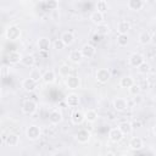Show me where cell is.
Masks as SVG:
<instances>
[{
  "label": "cell",
  "mask_w": 156,
  "mask_h": 156,
  "mask_svg": "<svg viewBox=\"0 0 156 156\" xmlns=\"http://www.w3.org/2000/svg\"><path fill=\"white\" fill-rule=\"evenodd\" d=\"M21 29L16 24H12V26H9L6 29H5V38L10 41H16L21 38Z\"/></svg>",
  "instance_id": "cell-1"
},
{
  "label": "cell",
  "mask_w": 156,
  "mask_h": 156,
  "mask_svg": "<svg viewBox=\"0 0 156 156\" xmlns=\"http://www.w3.org/2000/svg\"><path fill=\"white\" fill-rule=\"evenodd\" d=\"M26 136H27V139H29L32 141L38 140L41 136V128L39 126H37V124L28 126L27 129H26Z\"/></svg>",
  "instance_id": "cell-2"
},
{
  "label": "cell",
  "mask_w": 156,
  "mask_h": 156,
  "mask_svg": "<svg viewBox=\"0 0 156 156\" xmlns=\"http://www.w3.org/2000/svg\"><path fill=\"white\" fill-rule=\"evenodd\" d=\"M37 110H38V104L34 100L27 99V100L23 101V104H22V112L24 115H28V116L34 115L37 112Z\"/></svg>",
  "instance_id": "cell-3"
},
{
  "label": "cell",
  "mask_w": 156,
  "mask_h": 156,
  "mask_svg": "<svg viewBox=\"0 0 156 156\" xmlns=\"http://www.w3.org/2000/svg\"><path fill=\"white\" fill-rule=\"evenodd\" d=\"M110 78H111V72L107 68H99L95 73V79L101 84L107 83L110 80Z\"/></svg>",
  "instance_id": "cell-4"
},
{
  "label": "cell",
  "mask_w": 156,
  "mask_h": 156,
  "mask_svg": "<svg viewBox=\"0 0 156 156\" xmlns=\"http://www.w3.org/2000/svg\"><path fill=\"white\" fill-rule=\"evenodd\" d=\"M80 51H82V55H83V57L84 58H93L94 56H95V54H96V49H95V46L93 45V44H90V43H87V44H84L82 48H80Z\"/></svg>",
  "instance_id": "cell-5"
},
{
  "label": "cell",
  "mask_w": 156,
  "mask_h": 156,
  "mask_svg": "<svg viewBox=\"0 0 156 156\" xmlns=\"http://www.w3.org/2000/svg\"><path fill=\"white\" fill-rule=\"evenodd\" d=\"M128 62H129V65L132 67H136L138 68L143 62H145V57L140 52H133V54H130V56L128 58Z\"/></svg>",
  "instance_id": "cell-6"
},
{
  "label": "cell",
  "mask_w": 156,
  "mask_h": 156,
  "mask_svg": "<svg viewBox=\"0 0 156 156\" xmlns=\"http://www.w3.org/2000/svg\"><path fill=\"white\" fill-rule=\"evenodd\" d=\"M90 138H91V133L88 129H79L76 133V140L79 144H87V143H89Z\"/></svg>",
  "instance_id": "cell-7"
},
{
  "label": "cell",
  "mask_w": 156,
  "mask_h": 156,
  "mask_svg": "<svg viewBox=\"0 0 156 156\" xmlns=\"http://www.w3.org/2000/svg\"><path fill=\"white\" fill-rule=\"evenodd\" d=\"M51 45H52L51 44V40L49 38H46V37H41L37 41V46H38V49H39L40 52H48L50 50Z\"/></svg>",
  "instance_id": "cell-8"
},
{
  "label": "cell",
  "mask_w": 156,
  "mask_h": 156,
  "mask_svg": "<svg viewBox=\"0 0 156 156\" xmlns=\"http://www.w3.org/2000/svg\"><path fill=\"white\" fill-rule=\"evenodd\" d=\"M66 85L68 89L71 90H76L78 88H80V78L78 76H74V74H71L69 77L66 78Z\"/></svg>",
  "instance_id": "cell-9"
},
{
  "label": "cell",
  "mask_w": 156,
  "mask_h": 156,
  "mask_svg": "<svg viewBox=\"0 0 156 156\" xmlns=\"http://www.w3.org/2000/svg\"><path fill=\"white\" fill-rule=\"evenodd\" d=\"M112 107L115 108V111L117 112H123L127 110L128 107V102L124 98H116L113 101H112Z\"/></svg>",
  "instance_id": "cell-10"
},
{
  "label": "cell",
  "mask_w": 156,
  "mask_h": 156,
  "mask_svg": "<svg viewBox=\"0 0 156 156\" xmlns=\"http://www.w3.org/2000/svg\"><path fill=\"white\" fill-rule=\"evenodd\" d=\"M62 119H63V115H62V112L60 110H56L55 108V110L50 111V113H49V122L52 126L60 124L62 122Z\"/></svg>",
  "instance_id": "cell-11"
},
{
  "label": "cell",
  "mask_w": 156,
  "mask_h": 156,
  "mask_svg": "<svg viewBox=\"0 0 156 156\" xmlns=\"http://www.w3.org/2000/svg\"><path fill=\"white\" fill-rule=\"evenodd\" d=\"M22 88L27 93H33V91H35L38 89V83L34 82L33 79H30L28 77V78H26V79L22 80Z\"/></svg>",
  "instance_id": "cell-12"
},
{
  "label": "cell",
  "mask_w": 156,
  "mask_h": 156,
  "mask_svg": "<svg viewBox=\"0 0 156 156\" xmlns=\"http://www.w3.org/2000/svg\"><path fill=\"white\" fill-rule=\"evenodd\" d=\"M123 138H124V135H123L122 132L118 129V127L110 129V132H108V139H110V141L117 144V143H119Z\"/></svg>",
  "instance_id": "cell-13"
},
{
  "label": "cell",
  "mask_w": 156,
  "mask_h": 156,
  "mask_svg": "<svg viewBox=\"0 0 156 156\" xmlns=\"http://www.w3.org/2000/svg\"><path fill=\"white\" fill-rule=\"evenodd\" d=\"M71 121H72V123L76 124V126L82 124V123L85 121L84 112H82V111H79V110H74V111L72 112V115H71Z\"/></svg>",
  "instance_id": "cell-14"
},
{
  "label": "cell",
  "mask_w": 156,
  "mask_h": 156,
  "mask_svg": "<svg viewBox=\"0 0 156 156\" xmlns=\"http://www.w3.org/2000/svg\"><path fill=\"white\" fill-rule=\"evenodd\" d=\"M128 145H129V147H130L132 150L139 151V150H141V149L144 147V141H143V139L139 138V136H133V138H130Z\"/></svg>",
  "instance_id": "cell-15"
},
{
  "label": "cell",
  "mask_w": 156,
  "mask_h": 156,
  "mask_svg": "<svg viewBox=\"0 0 156 156\" xmlns=\"http://www.w3.org/2000/svg\"><path fill=\"white\" fill-rule=\"evenodd\" d=\"M60 39L63 41V44H65L66 46H71V45L74 44V41H76V35H74L72 32L66 30V32H63V33L61 34Z\"/></svg>",
  "instance_id": "cell-16"
},
{
  "label": "cell",
  "mask_w": 156,
  "mask_h": 156,
  "mask_svg": "<svg viewBox=\"0 0 156 156\" xmlns=\"http://www.w3.org/2000/svg\"><path fill=\"white\" fill-rule=\"evenodd\" d=\"M66 104H67V106H69V107H77V106L80 104V98H79V95L76 94V93L68 94V95L66 96Z\"/></svg>",
  "instance_id": "cell-17"
},
{
  "label": "cell",
  "mask_w": 156,
  "mask_h": 156,
  "mask_svg": "<svg viewBox=\"0 0 156 156\" xmlns=\"http://www.w3.org/2000/svg\"><path fill=\"white\" fill-rule=\"evenodd\" d=\"M22 58H23V55L18 51H10L7 54V61L11 65H17V63L22 62Z\"/></svg>",
  "instance_id": "cell-18"
},
{
  "label": "cell",
  "mask_w": 156,
  "mask_h": 156,
  "mask_svg": "<svg viewBox=\"0 0 156 156\" xmlns=\"http://www.w3.org/2000/svg\"><path fill=\"white\" fill-rule=\"evenodd\" d=\"M133 124L130 123V122H128V121H124V122H121L119 124H118V129L122 132V134L126 136V135H130L132 133H133Z\"/></svg>",
  "instance_id": "cell-19"
},
{
  "label": "cell",
  "mask_w": 156,
  "mask_h": 156,
  "mask_svg": "<svg viewBox=\"0 0 156 156\" xmlns=\"http://www.w3.org/2000/svg\"><path fill=\"white\" fill-rule=\"evenodd\" d=\"M90 21H91L95 26L102 24V23H105V15L95 10V11L91 12V15H90Z\"/></svg>",
  "instance_id": "cell-20"
},
{
  "label": "cell",
  "mask_w": 156,
  "mask_h": 156,
  "mask_svg": "<svg viewBox=\"0 0 156 156\" xmlns=\"http://www.w3.org/2000/svg\"><path fill=\"white\" fill-rule=\"evenodd\" d=\"M118 34H128L129 29H130V23L129 21L127 20H123V21H119L117 23V27H116Z\"/></svg>",
  "instance_id": "cell-21"
},
{
  "label": "cell",
  "mask_w": 156,
  "mask_h": 156,
  "mask_svg": "<svg viewBox=\"0 0 156 156\" xmlns=\"http://www.w3.org/2000/svg\"><path fill=\"white\" fill-rule=\"evenodd\" d=\"M5 144L7 146H11V147L17 146L20 144V136L17 134H15V133H10L9 135L5 136Z\"/></svg>",
  "instance_id": "cell-22"
},
{
  "label": "cell",
  "mask_w": 156,
  "mask_h": 156,
  "mask_svg": "<svg viewBox=\"0 0 156 156\" xmlns=\"http://www.w3.org/2000/svg\"><path fill=\"white\" fill-rule=\"evenodd\" d=\"M145 5V1L143 0H129L127 2V6L132 11H140Z\"/></svg>",
  "instance_id": "cell-23"
},
{
  "label": "cell",
  "mask_w": 156,
  "mask_h": 156,
  "mask_svg": "<svg viewBox=\"0 0 156 156\" xmlns=\"http://www.w3.org/2000/svg\"><path fill=\"white\" fill-rule=\"evenodd\" d=\"M68 58H69V61L73 62V63H80L84 57H83L82 51H80V49H79V50H72V51L69 52V55H68Z\"/></svg>",
  "instance_id": "cell-24"
},
{
  "label": "cell",
  "mask_w": 156,
  "mask_h": 156,
  "mask_svg": "<svg viewBox=\"0 0 156 156\" xmlns=\"http://www.w3.org/2000/svg\"><path fill=\"white\" fill-rule=\"evenodd\" d=\"M45 84H52V83H55V80H56V74H55V72L52 71V69H48V71H45L44 73H43V79H41Z\"/></svg>",
  "instance_id": "cell-25"
},
{
  "label": "cell",
  "mask_w": 156,
  "mask_h": 156,
  "mask_svg": "<svg viewBox=\"0 0 156 156\" xmlns=\"http://www.w3.org/2000/svg\"><path fill=\"white\" fill-rule=\"evenodd\" d=\"M151 34H152V33H150V32H147V30L141 32V33L139 34V37H138L139 44H141V45H149V44H151Z\"/></svg>",
  "instance_id": "cell-26"
},
{
  "label": "cell",
  "mask_w": 156,
  "mask_h": 156,
  "mask_svg": "<svg viewBox=\"0 0 156 156\" xmlns=\"http://www.w3.org/2000/svg\"><path fill=\"white\" fill-rule=\"evenodd\" d=\"M133 84H135L134 82V78L132 76H124L119 79V87L121 88H124V89H129Z\"/></svg>",
  "instance_id": "cell-27"
},
{
  "label": "cell",
  "mask_w": 156,
  "mask_h": 156,
  "mask_svg": "<svg viewBox=\"0 0 156 156\" xmlns=\"http://www.w3.org/2000/svg\"><path fill=\"white\" fill-rule=\"evenodd\" d=\"M84 116H85V121L88 123H94L98 119V111L94 108H88L84 112Z\"/></svg>",
  "instance_id": "cell-28"
},
{
  "label": "cell",
  "mask_w": 156,
  "mask_h": 156,
  "mask_svg": "<svg viewBox=\"0 0 156 156\" xmlns=\"http://www.w3.org/2000/svg\"><path fill=\"white\" fill-rule=\"evenodd\" d=\"M108 33H110V26L107 23H102V24L96 26L95 34H98L100 37H104V35H107Z\"/></svg>",
  "instance_id": "cell-29"
},
{
  "label": "cell",
  "mask_w": 156,
  "mask_h": 156,
  "mask_svg": "<svg viewBox=\"0 0 156 156\" xmlns=\"http://www.w3.org/2000/svg\"><path fill=\"white\" fill-rule=\"evenodd\" d=\"M22 63L26 66V67H34L35 65V57L32 55V54H27V55H23V58H22Z\"/></svg>",
  "instance_id": "cell-30"
},
{
  "label": "cell",
  "mask_w": 156,
  "mask_h": 156,
  "mask_svg": "<svg viewBox=\"0 0 156 156\" xmlns=\"http://www.w3.org/2000/svg\"><path fill=\"white\" fill-rule=\"evenodd\" d=\"M71 72H72V68H71V66L67 65V63H62V65L58 67V74H60L61 77H63V78L69 77V76H71Z\"/></svg>",
  "instance_id": "cell-31"
},
{
  "label": "cell",
  "mask_w": 156,
  "mask_h": 156,
  "mask_svg": "<svg viewBox=\"0 0 156 156\" xmlns=\"http://www.w3.org/2000/svg\"><path fill=\"white\" fill-rule=\"evenodd\" d=\"M29 78L33 79L34 82L39 83V80L43 79V73H41V71L39 68H32L30 72H29Z\"/></svg>",
  "instance_id": "cell-32"
},
{
  "label": "cell",
  "mask_w": 156,
  "mask_h": 156,
  "mask_svg": "<svg viewBox=\"0 0 156 156\" xmlns=\"http://www.w3.org/2000/svg\"><path fill=\"white\" fill-rule=\"evenodd\" d=\"M95 7H96V11L101 12L105 15V12L108 10V4L106 0H99L96 4H95Z\"/></svg>",
  "instance_id": "cell-33"
},
{
  "label": "cell",
  "mask_w": 156,
  "mask_h": 156,
  "mask_svg": "<svg viewBox=\"0 0 156 156\" xmlns=\"http://www.w3.org/2000/svg\"><path fill=\"white\" fill-rule=\"evenodd\" d=\"M129 43V38H128V34H118L117 35V45L121 46V48H124L127 46Z\"/></svg>",
  "instance_id": "cell-34"
},
{
  "label": "cell",
  "mask_w": 156,
  "mask_h": 156,
  "mask_svg": "<svg viewBox=\"0 0 156 156\" xmlns=\"http://www.w3.org/2000/svg\"><path fill=\"white\" fill-rule=\"evenodd\" d=\"M150 71H151V66H150V63L149 62H143L139 67H138V72L140 73V74H144V76H146V74H149L150 73Z\"/></svg>",
  "instance_id": "cell-35"
},
{
  "label": "cell",
  "mask_w": 156,
  "mask_h": 156,
  "mask_svg": "<svg viewBox=\"0 0 156 156\" xmlns=\"http://www.w3.org/2000/svg\"><path fill=\"white\" fill-rule=\"evenodd\" d=\"M128 91H129V94L132 95V96H136V95H140V91H141V87L139 85V84H133L129 89H128Z\"/></svg>",
  "instance_id": "cell-36"
},
{
  "label": "cell",
  "mask_w": 156,
  "mask_h": 156,
  "mask_svg": "<svg viewBox=\"0 0 156 156\" xmlns=\"http://www.w3.org/2000/svg\"><path fill=\"white\" fill-rule=\"evenodd\" d=\"M52 46H54V49L55 50H57V51H60V50H62V49H65V44H63V41L61 40V39H56L54 43H52Z\"/></svg>",
  "instance_id": "cell-37"
},
{
  "label": "cell",
  "mask_w": 156,
  "mask_h": 156,
  "mask_svg": "<svg viewBox=\"0 0 156 156\" xmlns=\"http://www.w3.org/2000/svg\"><path fill=\"white\" fill-rule=\"evenodd\" d=\"M46 7L49 9V10H57V7H58V1H56V0H50V1H48L46 4Z\"/></svg>",
  "instance_id": "cell-38"
},
{
  "label": "cell",
  "mask_w": 156,
  "mask_h": 156,
  "mask_svg": "<svg viewBox=\"0 0 156 156\" xmlns=\"http://www.w3.org/2000/svg\"><path fill=\"white\" fill-rule=\"evenodd\" d=\"M133 102L136 104V105H140V104L143 102V98H141V95H136V96H134V98H133Z\"/></svg>",
  "instance_id": "cell-39"
},
{
  "label": "cell",
  "mask_w": 156,
  "mask_h": 156,
  "mask_svg": "<svg viewBox=\"0 0 156 156\" xmlns=\"http://www.w3.org/2000/svg\"><path fill=\"white\" fill-rule=\"evenodd\" d=\"M151 44H152V46L156 48V32L151 34Z\"/></svg>",
  "instance_id": "cell-40"
},
{
  "label": "cell",
  "mask_w": 156,
  "mask_h": 156,
  "mask_svg": "<svg viewBox=\"0 0 156 156\" xmlns=\"http://www.w3.org/2000/svg\"><path fill=\"white\" fill-rule=\"evenodd\" d=\"M94 41H98V43L101 41V37L98 35V34H95V35H94Z\"/></svg>",
  "instance_id": "cell-41"
},
{
  "label": "cell",
  "mask_w": 156,
  "mask_h": 156,
  "mask_svg": "<svg viewBox=\"0 0 156 156\" xmlns=\"http://www.w3.org/2000/svg\"><path fill=\"white\" fill-rule=\"evenodd\" d=\"M104 156H116V155H115V152H112V151H107Z\"/></svg>",
  "instance_id": "cell-42"
},
{
  "label": "cell",
  "mask_w": 156,
  "mask_h": 156,
  "mask_svg": "<svg viewBox=\"0 0 156 156\" xmlns=\"http://www.w3.org/2000/svg\"><path fill=\"white\" fill-rule=\"evenodd\" d=\"M152 132H154V134L156 135V123L154 124V127H152Z\"/></svg>",
  "instance_id": "cell-43"
}]
</instances>
